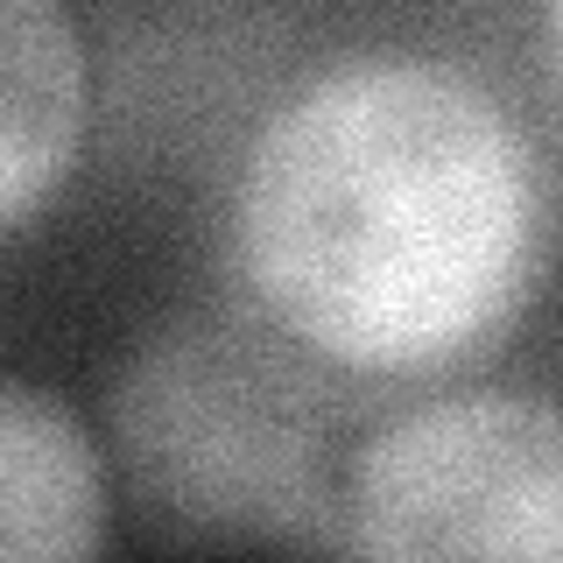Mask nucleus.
<instances>
[{"instance_id": "1", "label": "nucleus", "mask_w": 563, "mask_h": 563, "mask_svg": "<svg viewBox=\"0 0 563 563\" xmlns=\"http://www.w3.org/2000/svg\"><path fill=\"white\" fill-rule=\"evenodd\" d=\"M240 268L261 310L331 366L472 360L542 275L536 148L457 64H331L254 134Z\"/></svg>"}, {"instance_id": "2", "label": "nucleus", "mask_w": 563, "mask_h": 563, "mask_svg": "<svg viewBox=\"0 0 563 563\" xmlns=\"http://www.w3.org/2000/svg\"><path fill=\"white\" fill-rule=\"evenodd\" d=\"M134 500L190 542H345L310 395L233 324H169L113 387Z\"/></svg>"}, {"instance_id": "3", "label": "nucleus", "mask_w": 563, "mask_h": 563, "mask_svg": "<svg viewBox=\"0 0 563 563\" xmlns=\"http://www.w3.org/2000/svg\"><path fill=\"white\" fill-rule=\"evenodd\" d=\"M345 542L395 563H550L563 550L550 401L451 395L380 422L345 479Z\"/></svg>"}, {"instance_id": "4", "label": "nucleus", "mask_w": 563, "mask_h": 563, "mask_svg": "<svg viewBox=\"0 0 563 563\" xmlns=\"http://www.w3.org/2000/svg\"><path fill=\"white\" fill-rule=\"evenodd\" d=\"M106 542V465L64 395L0 374V563H70Z\"/></svg>"}, {"instance_id": "5", "label": "nucleus", "mask_w": 563, "mask_h": 563, "mask_svg": "<svg viewBox=\"0 0 563 563\" xmlns=\"http://www.w3.org/2000/svg\"><path fill=\"white\" fill-rule=\"evenodd\" d=\"M85 141V43L70 0H0V233L43 211Z\"/></svg>"}]
</instances>
